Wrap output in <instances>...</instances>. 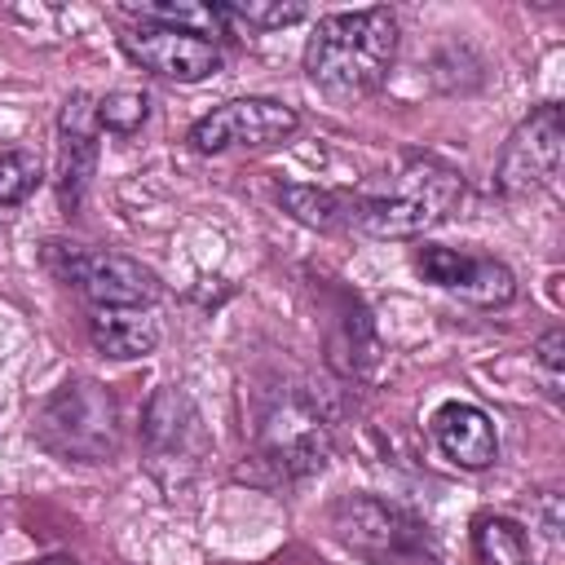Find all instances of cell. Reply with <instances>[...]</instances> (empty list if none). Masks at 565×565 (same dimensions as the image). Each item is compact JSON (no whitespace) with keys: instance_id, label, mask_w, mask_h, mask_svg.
<instances>
[{"instance_id":"1","label":"cell","mask_w":565,"mask_h":565,"mask_svg":"<svg viewBox=\"0 0 565 565\" xmlns=\"http://www.w3.org/2000/svg\"><path fill=\"white\" fill-rule=\"evenodd\" d=\"M397 57V18L388 9H353L318 18L305 44V75L335 102L375 93Z\"/></svg>"},{"instance_id":"2","label":"cell","mask_w":565,"mask_h":565,"mask_svg":"<svg viewBox=\"0 0 565 565\" xmlns=\"http://www.w3.org/2000/svg\"><path fill=\"white\" fill-rule=\"evenodd\" d=\"M459 199L463 177L450 163L433 154H406L397 168L353 190V225L371 238H419L441 225Z\"/></svg>"},{"instance_id":"3","label":"cell","mask_w":565,"mask_h":565,"mask_svg":"<svg viewBox=\"0 0 565 565\" xmlns=\"http://www.w3.org/2000/svg\"><path fill=\"white\" fill-rule=\"evenodd\" d=\"M31 433L62 459L106 463L119 450V406L97 380H66L44 397Z\"/></svg>"},{"instance_id":"4","label":"cell","mask_w":565,"mask_h":565,"mask_svg":"<svg viewBox=\"0 0 565 565\" xmlns=\"http://www.w3.org/2000/svg\"><path fill=\"white\" fill-rule=\"evenodd\" d=\"M44 265L57 282L75 287L93 309L97 305H154V296H159V278L124 252L49 238L44 243Z\"/></svg>"},{"instance_id":"5","label":"cell","mask_w":565,"mask_h":565,"mask_svg":"<svg viewBox=\"0 0 565 565\" xmlns=\"http://www.w3.org/2000/svg\"><path fill=\"white\" fill-rule=\"evenodd\" d=\"M300 128V115L274 97H234L212 106L194 128L190 146L199 154H234V150H269L282 146Z\"/></svg>"},{"instance_id":"6","label":"cell","mask_w":565,"mask_h":565,"mask_svg":"<svg viewBox=\"0 0 565 565\" xmlns=\"http://www.w3.org/2000/svg\"><path fill=\"white\" fill-rule=\"evenodd\" d=\"M141 441H146V463L159 481L177 486L181 472H194L203 450H207V437H203V419L194 411V402L163 384L154 388V397L146 402V415H141Z\"/></svg>"},{"instance_id":"7","label":"cell","mask_w":565,"mask_h":565,"mask_svg":"<svg viewBox=\"0 0 565 565\" xmlns=\"http://www.w3.org/2000/svg\"><path fill=\"white\" fill-rule=\"evenodd\" d=\"M561 150H565V115L561 106H539L530 119H521L499 154L494 185L508 199H525L534 190H547L561 172Z\"/></svg>"},{"instance_id":"8","label":"cell","mask_w":565,"mask_h":565,"mask_svg":"<svg viewBox=\"0 0 565 565\" xmlns=\"http://www.w3.org/2000/svg\"><path fill=\"white\" fill-rule=\"evenodd\" d=\"M331 455V424L309 397H282L260 424V459L282 477H305Z\"/></svg>"},{"instance_id":"9","label":"cell","mask_w":565,"mask_h":565,"mask_svg":"<svg viewBox=\"0 0 565 565\" xmlns=\"http://www.w3.org/2000/svg\"><path fill=\"white\" fill-rule=\"evenodd\" d=\"M415 269H419L424 282H433L441 291H455L459 300L481 305V309H499V305H508L516 296V274L503 260H494V256L424 243L415 252Z\"/></svg>"},{"instance_id":"10","label":"cell","mask_w":565,"mask_h":565,"mask_svg":"<svg viewBox=\"0 0 565 565\" xmlns=\"http://www.w3.org/2000/svg\"><path fill=\"white\" fill-rule=\"evenodd\" d=\"M119 49H124L141 71H154V75L177 79V84L212 79V75L225 66L221 44L199 40V35H185V31H172V26H154V22H141V26L124 31V35H119Z\"/></svg>"},{"instance_id":"11","label":"cell","mask_w":565,"mask_h":565,"mask_svg":"<svg viewBox=\"0 0 565 565\" xmlns=\"http://www.w3.org/2000/svg\"><path fill=\"white\" fill-rule=\"evenodd\" d=\"M97 102L88 93H71L57 115V199L66 212L84 203V190L97 168Z\"/></svg>"},{"instance_id":"12","label":"cell","mask_w":565,"mask_h":565,"mask_svg":"<svg viewBox=\"0 0 565 565\" xmlns=\"http://www.w3.org/2000/svg\"><path fill=\"white\" fill-rule=\"evenodd\" d=\"M335 534L366 556H384V552L397 556L419 543V525L402 508L366 494H349L335 503Z\"/></svg>"},{"instance_id":"13","label":"cell","mask_w":565,"mask_h":565,"mask_svg":"<svg viewBox=\"0 0 565 565\" xmlns=\"http://www.w3.org/2000/svg\"><path fill=\"white\" fill-rule=\"evenodd\" d=\"M159 313L154 305H97L88 309V340L110 362L150 358L159 349Z\"/></svg>"},{"instance_id":"14","label":"cell","mask_w":565,"mask_h":565,"mask_svg":"<svg viewBox=\"0 0 565 565\" xmlns=\"http://www.w3.org/2000/svg\"><path fill=\"white\" fill-rule=\"evenodd\" d=\"M433 437H437L441 455L468 472H481L499 459V433H494L490 415L472 402H446L433 415Z\"/></svg>"},{"instance_id":"15","label":"cell","mask_w":565,"mask_h":565,"mask_svg":"<svg viewBox=\"0 0 565 565\" xmlns=\"http://www.w3.org/2000/svg\"><path fill=\"white\" fill-rule=\"evenodd\" d=\"M132 18L141 22H154V26H172V31H185V35H199V40H212L216 35H238L225 4H199V0H141V4H124Z\"/></svg>"},{"instance_id":"16","label":"cell","mask_w":565,"mask_h":565,"mask_svg":"<svg viewBox=\"0 0 565 565\" xmlns=\"http://www.w3.org/2000/svg\"><path fill=\"white\" fill-rule=\"evenodd\" d=\"M278 203L309 230L335 234L353 225V190H327V185H278Z\"/></svg>"},{"instance_id":"17","label":"cell","mask_w":565,"mask_h":565,"mask_svg":"<svg viewBox=\"0 0 565 565\" xmlns=\"http://www.w3.org/2000/svg\"><path fill=\"white\" fill-rule=\"evenodd\" d=\"M472 552H477V565H534L525 525L494 512L472 521Z\"/></svg>"},{"instance_id":"18","label":"cell","mask_w":565,"mask_h":565,"mask_svg":"<svg viewBox=\"0 0 565 565\" xmlns=\"http://www.w3.org/2000/svg\"><path fill=\"white\" fill-rule=\"evenodd\" d=\"M234 31H278V26H291V22H305L309 9L305 4H282V0H230L225 4Z\"/></svg>"},{"instance_id":"19","label":"cell","mask_w":565,"mask_h":565,"mask_svg":"<svg viewBox=\"0 0 565 565\" xmlns=\"http://www.w3.org/2000/svg\"><path fill=\"white\" fill-rule=\"evenodd\" d=\"M150 115V97L137 88H115L106 97H97V128L115 132V137H132Z\"/></svg>"},{"instance_id":"20","label":"cell","mask_w":565,"mask_h":565,"mask_svg":"<svg viewBox=\"0 0 565 565\" xmlns=\"http://www.w3.org/2000/svg\"><path fill=\"white\" fill-rule=\"evenodd\" d=\"M44 181V168H40V154L35 150H4L0 154V203L13 207V203H26L35 194V185Z\"/></svg>"},{"instance_id":"21","label":"cell","mask_w":565,"mask_h":565,"mask_svg":"<svg viewBox=\"0 0 565 565\" xmlns=\"http://www.w3.org/2000/svg\"><path fill=\"white\" fill-rule=\"evenodd\" d=\"M534 362L547 380V393L561 397V362H565V331H547L539 344H534Z\"/></svg>"},{"instance_id":"22","label":"cell","mask_w":565,"mask_h":565,"mask_svg":"<svg viewBox=\"0 0 565 565\" xmlns=\"http://www.w3.org/2000/svg\"><path fill=\"white\" fill-rule=\"evenodd\" d=\"M26 565H79L75 556H40V561H26Z\"/></svg>"}]
</instances>
